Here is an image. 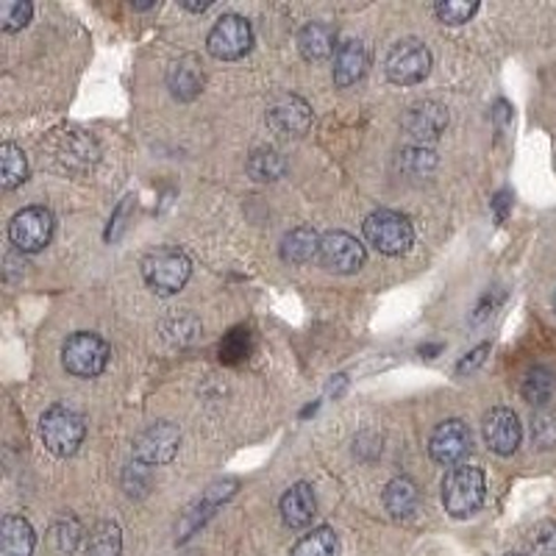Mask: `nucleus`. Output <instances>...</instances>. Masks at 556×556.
Masks as SVG:
<instances>
[{
	"mask_svg": "<svg viewBox=\"0 0 556 556\" xmlns=\"http://www.w3.org/2000/svg\"><path fill=\"white\" fill-rule=\"evenodd\" d=\"M520 395L531 406H548V401L556 395V370L548 365H534L520 381Z\"/></svg>",
	"mask_w": 556,
	"mask_h": 556,
	"instance_id": "obj_22",
	"label": "nucleus"
},
{
	"mask_svg": "<svg viewBox=\"0 0 556 556\" xmlns=\"http://www.w3.org/2000/svg\"><path fill=\"white\" fill-rule=\"evenodd\" d=\"M51 146H53L51 162L56 170L78 173V170H87V167H92L98 162L96 142L81 131L59 134Z\"/></svg>",
	"mask_w": 556,
	"mask_h": 556,
	"instance_id": "obj_11",
	"label": "nucleus"
},
{
	"mask_svg": "<svg viewBox=\"0 0 556 556\" xmlns=\"http://www.w3.org/2000/svg\"><path fill=\"white\" fill-rule=\"evenodd\" d=\"M486 354H490V345H479V348H476V351H470V354L465 356V359H462L459 365H456V376L473 374L476 367H481V365H484Z\"/></svg>",
	"mask_w": 556,
	"mask_h": 556,
	"instance_id": "obj_35",
	"label": "nucleus"
},
{
	"mask_svg": "<svg viewBox=\"0 0 556 556\" xmlns=\"http://www.w3.org/2000/svg\"><path fill=\"white\" fill-rule=\"evenodd\" d=\"M509 198H513V195H509V192H498V195H495V203H493V206H495V220H504V217H506V208H509V203H513V201H509Z\"/></svg>",
	"mask_w": 556,
	"mask_h": 556,
	"instance_id": "obj_36",
	"label": "nucleus"
},
{
	"mask_svg": "<svg viewBox=\"0 0 556 556\" xmlns=\"http://www.w3.org/2000/svg\"><path fill=\"white\" fill-rule=\"evenodd\" d=\"M37 534L20 515H7L0 523V556H34Z\"/></svg>",
	"mask_w": 556,
	"mask_h": 556,
	"instance_id": "obj_18",
	"label": "nucleus"
},
{
	"mask_svg": "<svg viewBox=\"0 0 556 556\" xmlns=\"http://www.w3.org/2000/svg\"><path fill=\"white\" fill-rule=\"evenodd\" d=\"M476 12H479V3H465V0H443V3L434 7V14L440 17V23H448V26L468 23Z\"/></svg>",
	"mask_w": 556,
	"mask_h": 556,
	"instance_id": "obj_33",
	"label": "nucleus"
},
{
	"mask_svg": "<svg viewBox=\"0 0 556 556\" xmlns=\"http://www.w3.org/2000/svg\"><path fill=\"white\" fill-rule=\"evenodd\" d=\"M417 504H420V490L412 479L401 476V479H392L384 490V506L392 518H409L417 513Z\"/></svg>",
	"mask_w": 556,
	"mask_h": 556,
	"instance_id": "obj_23",
	"label": "nucleus"
},
{
	"mask_svg": "<svg viewBox=\"0 0 556 556\" xmlns=\"http://www.w3.org/2000/svg\"><path fill=\"white\" fill-rule=\"evenodd\" d=\"M554 309H556V292H554Z\"/></svg>",
	"mask_w": 556,
	"mask_h": 556,
	"instance_id": "obj_39",
	"label": "nucleus"
},
{
	"mask_svg": "<svg viewBox=\"0 0 556 556\" xmlns=\"http://www.w3.org/2000/svg\"><path fill=\"white\" fill-rule=\"evenodd\" d=\"M470 451V429L462 420L451 417L445 424L437 426L429 437V454L437 465H456L468 456Z\"/></svg>",
	"mask_w": 556,
	"mask_h": 556,
	"instance_id": "obj_12",
	"label": "nucleus"
},
{
	"mask_svg": "<svg viewBox=\"0 0 556 556\" xmlns=\"http://www.w3.org/2000/svg\"><path fill=\"white\" fill-rule=\"evenodd\" d=\"M531 437L540 448H556V412L543 406L531 417Z\"/></svg>",
	"mask_w": 556,
	"mask_h": 556,
	"instance_id": "obj_29",
	"label": "nucleus"
},
{
	"mask_svg": "<svg viewBox=\"0 0 556 556\" xmlns=\"http://www.w3.org/2000/svg\"><path fill=\"white\" fill-rule=\"evenodd\" d=\"M367 70V48L359 39H345L334 53V84L351 87L359 81Z\"/></svg>",
	"mask_w": 556,
	"mask_h": 556,
	"instance_id": "obj_19",
	"label": "nucleus"
},
{
	"mask_svg": "<svg viewBox=\"0 0 556 556\" xmlns=\"http://www.w3.org/2000/svg\"><path fill=\"white\" fill-rule=\"evenodd\" d=\"M123 551V534L117 523H98L96 529L89 531L87 545H84V556H121Z\"/></svg>",
	"mask_w": 556,
	"mask_h": 556,
	"instance_id": "obj_25",
	"label": "nucleus"
},
{
	"mask_svg": "<svg viewBox=\"0 0 556 556\" xmlns=\"http://www.w3.org/2000/svg\"><path fill=\"white\" fill-rule=\"evenodd\" d=\"M486 495V481L479 468L459 465L451 468L443 481V504L451 518H470L481 509Z\"/></svg>",
	"mask_w": 556,
	"mask_h": 556,
	"instance_id": "obj_3",
	"label": "nucleus"
},
{
	"mask_svg": "<svg viewBox=\"0 0 556 556\" xmlns=\"http://www.w3.org/2000/svg\"><path fill=\"white\" fill-rule=\"evenodd\" d=\"M251 354V334L245 329H235L228 331L220 342V362L226 365H237V362L248 359Z\"/></svg>",
	"mask_w": 556,
	"mask_h": 556,
	"instance_id": "obj_30",
	"label": "nucleus"
},
{
	"mask_svg": "<svg viewBox=\"0 0 556 556\" xmlns=\"http://www.w3.org/2000/svg\"><path fill=\"white\" fill-rule=\"evenodd\" d=\"M434 165H437V159L429 148H406V151L401 153V167L409 173H415V176L431 170Z\"/></svg>",
	"mask_w": 556,
	"mask_h": 556,
	"instance_id": "obj_34",
	"label": "nucleus"
},
{
	"mask_svg": "<svg viewBox=\"0 0 556 556\" xmlns=\"http://www.w3.org/2000/svg\"><path fill=\"white\" fill-rule=\"evenodd\" d=\"M0 176H3V190H14L28 178V162L23 148L14 142H3L0 146Z\"/></svg>",
	"mask_w": 556,
	"mask_h": 556,
	"instance_id": "obj_26",
	"label": "nucleus"
},
{
	"mask_svg": "<svg viewBox=\"0 0 556 556\" xmlns=\"http://www.w3.org/2000/svg\"><path fill=\"white\" fill-rule=\"evenodd\" d=\"M531 556H556V523L554 520H540L531 529L529 538Z\"/></svg>",
	"mask_w": 556,
	"mask_h": 556,
	"instance_id": "obj_32",
	"label": "nucleus"
},
{
	"mask_svg": "<svg viewBox=\"0 0 556 556\" xmlns=\"http://www.w3.org/2000/svg\"><path fill=\"white\" fill-rule=\"evenodd\" d=\"M81 523L76 518H62L48 529L45 543H48L53 556H73L78 545H81Z\"/></svg>",
	"mask_w": 556,
	"mask_h": 556,
	"instance_id": "obj_24",
	"label": "nucleus"
},
{
	"mask_svg": "<svg viewBox=\"0 0 556 556\" xmlns=\"http://www.w3.org/2000/svg\"><path fill=\"white\" fill-rule=\"evenodd\" d=\"M292 556H340V540H337L334 529L320 526L298 540Z\"/></svg>",
	"mask_w": 556,
	"mask_h": 556,
	"instance_id": "obj_27",
	"label": "nucleus"
},
{
	"mask_svg": "<svg viewBox=\"0 0 556 556\" xmlns=\"http://www.w3.org/2000/svg\"><path fill=\"white\" fill-rule=\"evenodd\" d=\"M267 123L281 137H301L312 126V109L304 98L298 96H278L267 106Z\"/></svg>",
	"mask_w": 556,
	"mask_h": 556,
	"instance_id": "obj_13",
	"label": "nucleus"
},
{
	"mask_svg": "<svg viewBox=\"0 0 556 556\" xmlns=\"http://www.w3.org/2000/svg\"><path fill=\"white\" fill-rule=\"evenodd\" d=\"M31 3H26V0H9V3L0 7V26H3L7 34L20 31V28H26L31 23Z\"/></svg>",
	"mask_w": 556,
	"mask_h": 556,
	"instance_id": "obj_31",
	"label": "nucleus"
},
{
	"mask_svg": "<svg viewBox=\"0 0 556 556\" xmlns=\"http://www.w3.org/2000/svg\"><path fill=\"white\" fill-rule=\"evenodd\" d=\"M362 231H365L367 245H374L384 256H401L415 242V228H412L409 217L392 212V208H379L374 215H367Z\"/></svg>",
	"mask_w": 556,
	"mask_h": 556,
	"instance_id": "obj_4",
	"label": "nucleus"
},
{
	"mask_svg": "<svg viewBox=\"0 0 556 556\" xmlns=\"http://www.w3.org/2000/svg\"><path fill=\"white\" fill-rule=\"evenodd\" d=\"M192 276V262L181 248H156L142 260V278L159 295H176Z\"/></svg>",
	"mask_w": 556,
	"mask_h": 556,
	"instance_id": "obj_1",
	"label": "nucleus"
},
{
	"mask_svg": "<svg viewBox=\"0 0 556 556\" xmlns=\"http://www.w3.org/2000/svg\"><path fill=\"white\" fill-rule=\"evenodd\" d=\"M337 31L329 23H306L298 34V51L306 62H320V59H329L331 53H337Z\"/></svg>",
	"mask_w": 556,
	"mask_h": 556,
	"instance_id": "obj_20",
	"label": "nucleus"
},
{
	"mask_svg": "<svg viewBox=\"0 0 556 556\" xmlns=\"http://www.w3.org/2000/svg\"><path fill=\"white\" fill-rule=\"evenodd\" d=\"M109 351L106 340L96 331H76L70 334L62 348V365L70 376L76 379H96L106 370L109 365Z\"/></svg>",
	"mask_w": 556,
	"mask_h": 556,
	"instance_id": "obj_5",
	"label": "nucleus"
},
{
	"mask_svg": "<svg viewBox=\"0 0 556 556\" xmlns=\"http://www.w3.org/2000/svg\"><path fill=\"white\" fill-rule=\"evenodd\" d=\"M448 126V109L437 101H420L406 109L404 128L417 142H434Z\"/></svg>",
	"mask_w": 556,
	"mask_h": 556,
	"instance_id": "obj_15",
	"label": "nucleus"
},
{
	"mask_svg": "<svg viewBox=\"0 0 556 556\" xmlns=\"http://www.w3.org/2000/svg\"><path fill=\"white\" fill-rule=\"evenodd\" d=\"M384 70L387 78L392 84H399V87L420 84L431 73V51L426 48V42L415 37L399 39L387 53Z\"/></svg>",
	"mask_w": 556,
	"mask_h": 556,
	"instance_id": "obj_6",
	"label": "nucleus"
},
{
	"mask_svg": "<svg viewBox=\"0 0 556 556\" xmlns=\"http://www.w3.org/2000/svg\"><path fill=\"white\" fill-rule=\"evenodd\" d=\"M248 173L256 181H276L287 173V162L276 151H253L251 159H248Z\"/></svg>",
	"mask_w": 556,
	"mask_h": 556,
	"instance_id": "obj_28",
	"label": "nucleus"
},
{
	"mask_svg": "<svg viewBox=\"0 0 556 556\" xmlns=\"http://www.w3.org/2000/svg\"><path fill=\"white\" fill-rule=\"evenodd\" d=\"M53 228L56 220L45 206H26L20 208L17 215L9 223V240L17 251L37 253L53 240Z\"/></svg>",
	"mask_w": 556,
	"mask_h": 556,
	"instance_id": "obj_7",
	"label": "nucleus"
},
{
	"mask_svg": "<svg viewBox=\"0 0 556 556\" xmlns=\"http://www.w3.org/2000/svg\"><path fill=\"white\" fill-rule=\"evenodd\" d=\"M39 434H42L45 448L56 456H73L81 448L84 437H87V426L84 417L70 406H51L39 417Z\"/></svg>",
	"mask_w": 556,
	"mask_h": 556,
	"instance_id": "obj_2",
	"label": "nucleus"
},
{
	"mask_svg": "<svg viewBox=\"0 0 556 556\" xmlns=\"http://www.w3.org/2000/svg\"><path fill=\"white\" fill-rule=\"evenodd\" d=\"M320 242L323 237L312 226L292 228L290 235H285V240H281V260L287 265H306L315 256H320Z\"/></svg>",
	"mask_w": 556,
	"mask_h": 556,
	"instance_id": "obj_21",
	"label": "nucleus"
},
{
	"mask_svg": "<svg viewBox=\"0 0 556 556\" xmlns=\"http://www.w3.org/2000/svg\"><path fill=\"white\" fill-rule=\"evenodd\" d=\"M253 45V31L251 23L240 14H223L217 20L212 31L206 37L208 53L215 59H223V62H235V59H242Z\"/></svg>",
	"mask_w": 556,
	"mask_h": 556,
	"instance_id": "obj_8",
	"label": "nucleus"
},
{
	"mask_svg": "<svg viewBox=\"0 0 556 556\" xmlns=\"http://www.w3.org/2000/svg\"><path fill=\"white\" fill-rule=\"evenodd\" d=\"M156 3H134V9H153Z\"/></svg>",
	"mask_w": 556,
	"mask_h": 556,
	"instance_id": "obj_38",
	"label": "nucleus"
},
{
	"mask_svg": "<svg viewBox=\"0 0 556 556\" xmlns=\"http://www.w3.org/2000/svg\"><path fill=\"white\" fill-rule=\"evenodd\" d=\"M317 260H320V265L329 273L351 276V273L362 270L367 253L365 245L356 237L348 235V231H329V235H323L320 256Z\"/></svg>",
	"mask_w": 556,
	"mask_h": 556,
	"instance_id": "obj_9",
	"label": "nucleus"
},
{
	"mask_svg": "<svg viewBox=\"0 0 556 556\" xmlns=\"http://www.w3.org/2000/svg\"><path fill=\"white\" fill-rule=\"evenodd\" d=\"M520 437H523V429H520V420L513 409L506 406H495L484 415V443L490 445V451H495L498 456H509L518 451Z\"/></svg>",
	"mask_w": 556,
	"mask_h": 556,
	"instance_id": "obj_14",
	"label": "nucleus"
},
{
	"mask_svg": "<svg viewBox=\"0 0 556 556\" xmlns=\"http://www.w3.org/2000/svg\"><path fill=\"white\" fill-rule=\"evenodd\" d=\"M178 443H181L178 426H173L170 420H159L134 440V459L142 465H165L176 456Z\"/></svg>",
	"mask_w": 556,
	"mask_h": 556,
	"instance_id": "obj_10",
	"label": "nucleus"
},
{
	"mask_svg": "<svg viewBox=\"0 0 556 556\" xmlns=\"http://www.w3.org/2000/svg\"><path fill=\"white\" fill-rule=\"evenodd\" d=\"M184 9H190V12H206L208 7H212V0L208 3H181Z\"/></svg>",
	"mask_w": 556,
	"mask_h": 556,
	"instance_id": "obj_37",
	"label": "nucleus"
},
{
	"mask_svg": "<svg viewBox=\"0 0 556 556\" xmlns=\"http://www.w3.org/2000/svg\"><path fill=\"white\" fill-rule=\"evenodd\" d=\"M317 513V501L315 493H312V486L306 481H298L292 484L290 490L281 498V518L290 529H304V526L312 523Z\"/></svg>",
	"mask_w": 556,
	"mask_h": 556,
	"instance_id": "obj_17",
	"label": "nucleus"
},
{
	"mask_svg": "<svg viewBox=\"0 0 556 556\" xmlns=\"http://www.w3.org/2000/svg\"><path fill=\"white\" fill-rule=\"evenodd\" d=\"M203 81H206V76H203V64L201 59L192 56V53L176 59V62L170 64V70H167V87H170L173 98H178V101H195V98L201 96Z\"/></svg>",
	"mask_w": 556,
	"mask_h": 556,
	"instance_id": "obj_16",
	"label": "nucleus"
},
{
	"mask_svg": "<svg viewBox=\"0 0 556 556\" xmlns=\"http://www.w3.org/2000/svg\"><path fill=\"white\" fill-rule=\"evenodd\" d=\"M506 556H520V554H506Z\"/></svg>",
	"mask_w": 556,
	"mask_h": 556,
	"instance_id": "obj_40",
	"label": "nucleus"
}]
</instances>
